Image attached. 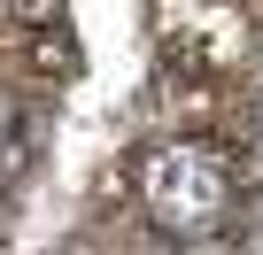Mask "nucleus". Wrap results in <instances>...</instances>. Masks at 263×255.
Segmentation results:
<instances>
[{"label": "nucleus", "mask_w": 263, "mask_h": 255, "mask_svg": "<svg viewBox=\"0 0 263 255\" xmlns=\"http://www.w3.org/2000/svg\"><path fill=\"white\" fill-rule=\"evenodd\" d=\"M140 201L171 240H201L232 209V170L217 147H155L140 170Z\"/></svg>", "instance_id": "obj_1"}, {"label": "nucleus", "mask_w": 263, "mask_h": 255, "mask_svg": "<svg viewBox=\"0 0 263 255\" xmlns=\"http://www.w3.org/2000/svg\"><path fill=\"white\" fill-rule=\"evenodd\" d=\"M8 8H16V16H31V24H47V16L62 8V0H8Z\"/></svg>", "instance_id": "obj_3"}, {"label": "nucleus", "mask_w": 263, "mask_h": 255, "mask_svg": "<svg viewBox=\"0 0 263 255\" xmlns=\"http://www.w3.org/2000/svg\"><path fill=\"white\" fill-rule=\"evenodd\" d=\"M8 170H16V140L0 132V178H8Z\"/></svg>", "instance_id": "obj_4"}, {"label": "nucleus", "mask_w": 263, "mask_h": 255, "mask_svg": "<svg viewBox=\"0 0 263 255\" xmlns=\"http://www.w3.org/2000/svg\"><path fill=\"white\" fill-rule=\"evenodd\" d=\"M163 24H171V62H186V70H232L248 54L240 8H217V0H163Z\"/></svg>", "instance_id": "obj_2"}]
</instances>
